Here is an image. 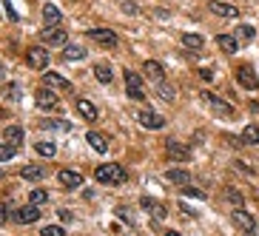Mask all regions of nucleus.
Segmentation results:
<instances>
[{"mask_svg": "<svg viewBox=\"0 0 259 236\" xmlns=\"http://www.w3.org/2000/svg\"><path fill=\"white\" fill-rule=\"evenodd\" d=\"M94 179L100 185H123L125 182V171L117 162H106V165H100L94 171Z\"/></svg>", "mask_w": 259, "mask_h": 236, "instance_id": "nucleus-1", "label": "nucleus"}, {"mask_svg": "<svg viewBox=\"0 0 259 236\" xmlns=\"http://www.w3.org/2000/svg\"><path fill=\"white\" fill-rule=\"evenodd\" d=\"M202 100L208 103V108H211L216 117H222V120H231V117H233V105L225 103L222 97H216L214 91H202Z\"/></svg>", "mask_w": 259, "mask_h": 236, "instance_id": "nucleus-2", "label": "nucleus"}, {"mask_svg": "<svg viewBox=\"0 0 259 236\" xmlns=\"http://www.w3.org/2000/svg\"><path fill=\"white\" fill-rule=\"evenodd\" d=\"M125 86H128V97L131 100H145V86H143V77L137 71H125Z\"/></svg>", "mask_w": 259, "mask_h": 236, "instance_id": "nucleus-3", "label": "nucleus"}, {"mask_svg": "<svg viewBox=\"0 0 259 236\" xmlns=\"http://www.w3.org/2000/svg\"><path fill=\"white\" fill-rule=\"evenodd\" d=\"M137 123L143 125V128H151V131H160L162 125H165V117L157 111H151V108H143V111L137 114Z\"/></svg>", "mask_w": 259, "mask_h": 236, "instance_id": "nucleus-4", "label": "nucleus"}, {"mask_svg": "<svg viewBox=\"0 0 259 236\" xmlns=\"http://www.w3.org/2000/svg\"><path fill=\"white\" fill-rule=\"evenodd\" d=\"M35 103H37V108H57L60 105V97L54 94V88H49V86H43V88H37L35 91Z\"/></svg>", "mask_w": 259, "mask_h": 236, "instance_id": "nucleus-5", "label": "nucleus"}, {"mask_svg": "<svg viewBox=\"0 0 259 236\" xmlns=\"http://www.w3.org/2000/svg\"><path fill=\"white\" fill-rule=\"evenodd\" d=\"M231 219H233V225L239 227V230H245V233H248V236H253V230H256V219L250 216L248 210H242V208H233Z\"/></svg>", "mask_w": 259, "mask_h": 236, "instance_id": "nucleus-6", "label": "nucleus"}, {"mask_svg": "<svg viewBox=\"0 0 259 236\" xmlns=\"http://www.w3.org/2000/svg\"><path fill=\"white\" fill-rule=\"evenodd\" d=\"M165 154H168L171 162H188V159H191V148H185V145L177 142V140L165 142Z\"/></svg>", "mask_w": 259, "mask_h": 236, "instance_id": "nucleus-7", "label": "nucleus"}, {"mask_svg": "<svg viewBox=\"0 0 259 236\" xmlns=\"http://www.w3.org/2000/svg\"><path fill=\"white\" fill-rule=\"evenodd\" d=\"M236 83H239L242 88H248V91H256L259 88V77L250 66H239V69H236Z\"/></svg>", "mask_w": 259, "mask_h": 236, "instance_id": "nucleus-8", "label": "nucleus"}, {"mask_svg": "<svg viewBox=\"0 0 259 236\" xmlns=\"http://www.w3.org/2000/svg\"><path fill=\"white\" fill-rule=\"evenodd\" d=\"M26 60H29V66H32V69L43 71L46 66H49V52H46L43 46H32V49H29V54H26Z\"/></svg>", "mask_w": 259, "mask_h": 236, "instance_id": "nucleus-9", "label": "nucleus"}, {"mask_svg": "<svg viewBox=\"0 0 259 236\" xmlns=\"http://www.w3.org/2000/svg\"><path fill=\"white\" fill-rule=\"evenodd\" d=\"M12 219H15V222H20V225H32V222H37V219H40V208H37V205L18 208L15 213H12Z\"/></svg>", "mask_w": 259, "mask_h": 236, "instance_id": "nucleus-10", "label": "nucleus"}, {"mask_svg": "<svg viewBox=\"0 0 259 236\" xmlns=\"http://www.w3.org/2000/svg\"><path fill=\"white\" fill-rule=\"evenodd\" d=\"M89 37L94 40V43H100V46H108V49H114L117 46V35L111 32V29H89Z\"/></svg>", "mask_w": 259, "mask_h": 236, "instance_id": "nucleus-11", "label": "nucleus"}, {"mask_svg": "<svg viewBox=\"0 0 259 236\" xmlns=\"http://www.w3.org/2000/svg\"><path fill=\"white\" fill-rule=\"evenodd\" d=\"M40 40H43V43H49V46H66L69 43V37H66V32H63V29H57V26H49V29H43V32H40Z\"/></svg>", "mask_w": 259, "mask_h": 236, "instance_id": "nucleus-12", "label": "nucleus"}, {"mask_svg": "<svg viewBox=\"0 0 259 236\" xmlns=\"http://www.w3.org/2000/svg\"><path fill=\"white\" fill-rule=\"evenodd\" d=\"M74 108H77V114H80L83 120H86V123H94V120H97L100 117V111H97V105L94 103H89V100H77V103H74Z\"/></svg>", "mask_w": 259, "mask_h": 236, "instance_id": "nucleus-13", "label": "nucleus"}, {"mask_svg": "<svg viewBox=\"0 0 259 236\" xmlns=\"http://www.w3.org/2000/svg\"><path fill=\"white\" fill-rule=\"evenodd\" d=\"M140 205H143V208L148 210V213H151V216L157 219V222H162V219L168 216V210L162 208V205H160L157 199H154V196H143V199H140Z\"/></svg>", "mask_w": 259, "mask_h": 236, "instance_id": "nucleus-14", "label": "nucleus"}, {"mask_svg": "<svg viewBox=\"0 0 259 236\" xmlns=\"http://www.w3.org/2000/svg\"><path fill=\"white\" fill-rule=\"evenodd\" d=\"M43 86L57 88V91H72V83H69L66 77H60V74H54V71H46L43 74Z\"/></svg>", "mask_w": 259, "mask_h": 236, "instance_id": "nucleus-15", "label": "nucleus"}, {"mask_svg": "<svg viewBox=\"0 0 259 236\" xmlns=\"http://www.w3.org/2000/svg\"><path fill=\"white\" fill-rule=\"evenodd\" d=\"M208 9L214 12V15H219V18H236V15H239V9H236V6L222 3V0H211V3H208Z\"/></svg>", "mask_w": 259, "mask_h": 236, "instance_id": "nucleus-16", "label": "nucleus"}, {"mask_svg": "<svg viewBox=\"0 0 259 236\" xmlns=\"http://www.w3.org/2000/svg\"><path fill=\"white\" fill-rule=\"evenodd\" d=\"M216 46L225 54H233V52H239V37L236 35H216Z\"/></svg>", "mask_w": 259, "mask_h": 236, "instance_id": "nucleus-17", "label": "nucleus"}, {"mask_svg": "<svg viewBox=\"0 0 259 236\" xmlns=\"http://www.w3.org/2000/svg\"><path fill=\"white\" fill-rule=\"evenodd\" d=\"M57 182L66 185V188H80L83 176L77 174V171H60V174H57Z\"/></svg>", "mask_w": 259, "mask_h": 236, "instance_id": "nucleus-18", "label": "nucleus"}, {"mask_svg": "<svg viewBox=\"0 0 259 236\" xmlns=\"http://www.w3.org/2000/svg\"><path fill=\"white\" fill-rule=\"evenodd\" d=\"M165 179L174 182V185H191V174L182 171V168H168V171H165Z\"/></svg>", "mask_w": 259, "mask_h": 236, "instance_id": "nucleus-19", "label": "nucleus"}, {"mask_svg": "<svg viewBox=\"0 0 259 236\" xmlns=\"http://www.w3.org/2000/svg\"><path fill=\"white\" fill-rule=\"evenodd\" d=\"M143 71H145V77H148V80H157V83H160L165 69H162V63H157V60H145Z\"/></svg>", "mask_w": 259, "mask_h": 236, "instance_id": "nucleus-20", "label": "nucleus"}, {"mask_svg": "<svg viewBox=\"0 0 259 236\" xmlns=\"http://www.w3.org/2000/svg\"><path fill=\"white\" fill-rule=\"evenodd\" d=\"M3 140L9 142V145H20V142H23V128H20V125H6Z\"/></svg>", "mask_w": 259, "mask_h": 236, "instance_id": "nucleus-21", "label": "nucleus"}, {"mask_svg": "<svg viewBox=\"0 0 259 236\" xmlns=\"http://www.w3.org/2000/svg\"><path fill=\"white\" fill-rule=\"evenodd\" d=\"M86 140H89V145L94 151H100V154H103V151H108V142H106V137H103V134L89 131V134H86Z\"/></svg>", "mask_w": 259, "mask_h": 236, "instance_id": "nucleus-22", "label": "nucleus"}, {"mask_svg": "<svg viewBox=\"0 0 259 236\" xmlns=\"http://www.w3.org/2000/svg\"><path fill=\"white\" fill-rule=\"evenodd\" d=\"M239 142H245V145H259V125H245Z\"/></svg>", "mask_w": 259, "mask_h": 236, "instance_id": "nucleus-23", "label": "nucleus"}, {"mask_svg": "<svg viewBox=\"0 0 259 236\" xmlns=\"http://www.w3.org/2000/svg\"><path fill=\"white\" fill-rule=\"evenodd\" d=\"M20 176H23L26 182H40V179H43V168L40 165H26L23 171H20Z\"/></svg>", "mask_w": 259, "mask_h": 236, "instance_id": "nucleus-24", "label": "nucleus"}, {"mask_svg": "<svg viewBox=\"0 0 259 236\" xmlns=\"http://www.w3.org/2000/svg\"><path fill=\"white\" fill-rule=\"evenodd\" d=\"M43 20H46V23H60V20H63V12L57 9L54 3H46V6H43Z\"/></svg>", "mask_w": 259, "mask_h": 236, "instance_id": "nucleus-25", "label": "nucleus"}, {"mask_svg": "<svg viewBox=\"0 0 259 236\" xmlns=\"http://www.w3.org/2000/svg\"><path fill=\"white\" fill-rule=\"evenodd\" d=\"M182 46L191 49V52H199V49L205 46V40H202L199 35H191V32H188V35H182Z\"/></svg>", "mask_w": 259, "mask_h": 236, "instance_id": "nucleus-26", "label": "nucleus"}, {"mask_svg": "<svg viewBox=\"0 0 259 236\" xmlns=\"http://www.w3.org/2000/svg\"><path fill=\"white\" fill-rule=\"evenodd\" d=\"M63 57H66V60H83V57H86V49H80V46H74V43H66Z\"/></svg>", "mask_w": 259, "mask_h": 236, "instance_id": "nucleus-27", "label": "nucleus"}, {"mask_svg": "<svg viewBox=\"0 0 259 236\" xmlns=\"http://www.w3.org/2000/svg\"><path fill=\"white\" fill-rule=\"evenodd\" d=\"M236 37H239V40H253V37H256V29L250 26V23H242V26H236Z\"/></svg>", "mask_w": 259, "mask_h": 236, "instance_id": "nucleus-28", "label": "nucleus"}, {"mask_svg": "<svg viewBox=\"0 0 259 236\" xmlns=\"http://www.w3.org/2000/svg\"><path fill=\"white\" fill-rule=\"evenodd\" d=\"M18 154V145H9V142H0V162H9L12 157Z\"/></svg>", "mask_w": 259, "mask_h": 236, "instance_id": "nucleus-29", "label": "nucleus"}, {"mask_svg": "<svg viewBox=\"0 0 259 236\" xmlns=\"http://www.w3.org/2000/svg\"><path fill=\"white\" fill-rule=\"evenodd\" d=\"M157 94H160L162 100H165V103H171V100L177 97V94H174V86H168V83H162V80H160V86H157Z\"/></svg>", "mask_w": 259, "mask_h": 236, "instance_id": "nucleus-30", "label": "nucleus"}, {"mask_svg": "<svg viewBox=\"0 0 259 236\" xmlns=\"http://www.w3.org/2000/svg\"><path fill=\"white\" fill-rule=\"evenodd\" d=\"M46 199H49V193H46L43 188H35V191L29 193V205H43Z\"/></svg>", "mask_w": 259, "mask_h": 236, "instance_id": "nucleus-31", "label": "nucleus"}, {"mask_svg": "<svg viewBox=\"0 0 259 236\" xmlns=\"http://www.w3.org/2000/svg\"><path fill=\"white\" fill-rule=\"evenodd\" d=\"M35 148H37V154H40V157H54L57 145H54V142H37Z\"/></svg>", "mask_w": 259, "mask_h": 236, "instance_id": "nucleus-32", "label": "nucleus"}, {"mask_svg": "<svg viewBox=\"0 0 259 236\" xmlns=\"http://www.w3.org/2000/svg\"><path fill=\"white\" fill-rule=\"evenodd\" d=\"M94 77H97L100 83H111V69H108V66H94Z\"/></svg>", "mask_w": 259, "mask_h": 236, "instance_id": "nucleus-33", "label": "nucleus"}, {"mask_svg": "<svg viewBox=\"0 0 259 236\" xmlns=\"http://www.w3.org/2000/svg\"><path fill=\"white\" fill-rule=\"evenodd\" d=\"M225 196H228V202H233L236 208H242V205H245L242 193H239V191H233V188H225Z\"/></svg>", "mask_w": 259, "mask_h": 236, "instance_id": "nucleus-34", "label": "nucleus"}, {"mask_svg": "<svg viewBox=\"0 0 259 236\" xmlns=\"http://www.w3.org/2000/svg\"><path fill=\"white\" fill-rule=\"evenodd\" d=\"M182 196H191V199H205V191L191 188V185H182Z\"/></svg>", "mask_w": 259, "mask_h": 236, "instance_id": "nucleus-35", "label": "nucleus"}, {"mask_svg": "<svg viewBox=\"0 0 259 236\" xmlns=\"http://www.w3.org/2000/svg\"><path fill=\"white\" fill-rule=\"evenodd\" d=\"M40 236H66V230H63L60 225H46L43 230H40Z\"/></svg>", "mask_w": 259, "mask_h": 236, "instance_id": "nucleus-36", "label": "nucleus"}, {"mask_svg": "<svg viewBox=\"0 0 259 236\" xmlns=\"http://www.w3.org/2000/svg\"><path fill=\"white\" fill-rule=\"evenodd\" d=\"M123 12L125 15H140V6H137L134 0H123Z\"/></svg>", "mask_w": 259, "mask_h": 236, "instance_id": "nucleus-37", "label": "nucleus"}, {"mask_svg": "<svg viewBox=\"0 0 259 236\" xmlns=\"http://www.w3.org/2000/svg\"><path fill=\"white\" fill-rule=\"evenodd\" d=\"M9 216H12V210H9V205L6 202H0V227L9 222Z\"/></svg>", "mask_w": 259, "mask_h": 236, "instance_id": "nucleus-38", "label": "nucleus"}, {"mask_svg": "<svg viewBox=\"0 0 259 236\" xmlns=\"http://www.w3.org/2000/svg\"><path fill=\"white\" fill-rule=\"evenodd\" d=\"M0 3H3V12H6V18H9V20H18V12H15V6H12L9 0H0Z\"/></svg>", "mask_w": 259, "mask_h": 236, "instance_id": "nucleus-39", "label": "nucleus"}, {"mask_svg": "<svg viewBox=\"0 0 259 236\" xmlns=\"http://www.w3.org/2000/svg\"><path fill=\"white\" fill-rule=\"evenodd\" d=\"M20 88L18 86H6V97H12V100H20V94H18Z\"/></svg>", "mask_w": 259, "mask_h": 236, "instance_id": "nucleus-40", "label": "nucleus"}, {"mask_svg": "<svg viewBox=\"0 0 259 236\" xmlns=\"http://www.w3.org/2000/svg\"><path fill=\"white\" fill-rule=\"evenodd\" d=\"M199 77L205 80V83H211V80H214V71H211V69H199Z\"/></svg>", "mask_w": 259, "mask_h": 236, "instance_id": "nucleus-41", "label": "nucleus"}, {"mask_svg": "<svg viewBox=\"0 0 259 236\" xmlns=\"http://www.w3.org/2000/svg\"><path fill=\"white\" fill-rule=\"evenodd\" d=\"M236 168H239V171H245V174H253V168H250V165H245L242 159H236Z\"/></svg>", "mask_w": 259, "mask_h": 236, "instance_id": "nucleus-42", "label": "nucleus"}, {"mask_svg": "<svg viewBox=\"0 0 259 236\" xmlns=\"http://www.w3.org/2000/svg\"><path fill=\"white\" fill-rule=\"evenodd\" d=\"M165 236H182V233H177V230H165Z\"/></svg>", "mask_w": 259, "mask_h": 236, "instance_id": "nucleus-43", "label": "nucleus"}, {"mask_svg": "<svg viewBox=\"0 0 259 236\" xmlns=\"http://www.w3.org/2000/svg\"><path fill=\"white\" fill-rule=\"evenodd\" d=\"M0 74H3V63H0Z\"/></svg>", "mask_w": 259, "mask_h": 236, "instance_id": "nucleus-44", "label": "nucleus"}]
</instances>
